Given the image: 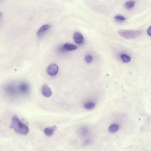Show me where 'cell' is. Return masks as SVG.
<instances>
[{
    "label": "cell",
    "instance_id": "1",
    "mask_svg": "<svg viewBox=\"0 0 151 151\" xmlns=\"http://www.w3.org/2000/svg\"><path fill=\"white\" fill-rule=\"evenodd\" d=\"M12 125L14 130L21 134L26 135L29 132L28 126L22 123L16 115L14 116L12 118Z\"/></svg>",
    "mask_w": 151,
    "mask_h": 151
},
{
    "label": "cell",
    "instance_id": "2",
    "mask_svg": "<svg viewBox=\"0 0 151 151\" xmlns=\"http://www.w3.org/2000/svg\"><path fill=\"white\" fill-rule=\"evenodd\" d=\"M119 34L122 37L127 39L136 38L143 33L142 30H121L118 31Z\"/></svg>",
    "mask_w": 151,
    "mask_h": 151
},
{
    "label": "cell",
    "instance_id": "3",
    "mask_svg": "<svg viewBox=\"0 0 151 151\" xmlns=\"http://www.w3.org/2000/svg\"><path fill=\"white\" fill-rule=\"evenodd\" d=\"M58 71V68L55 64L53 63L50 65L47 68V73L51 76L56 75Z\"/></svg>",
    "mask_w": 151,
    "mask_h": 151
},
{
    "label": "cell",
    "instance_id": "4",
    "mask_svg": "<svg viewBox=\"0 0 151 151\" xmlns=\"http://www.w3.org/2000/svg\"><path fill=\"white\" fill-rule=\"evenodd\" d=\"M41 92L43 95L47 97H50L52 94L51 89L46 84L43 85L41 89Z\"/></svg>",
    "mask_w": 151,
    "mask_h": 151
},
{
    "label": "cell",
    "instance_id": "5",
    "mask_svg": "<svg viewBox=\"0 0 151 151\" xmlns=\"http://www.w3.org/2000/svg\"><path fill=\"white\" fill-rule=\"evenodd\" d=\"M51 27V26L49 24H45L42 26L38 30L37 33V36L39 37H40Z\"/></svg>",
    "mask_w": 151,
    "mask_h": 151
},
{
    "label": "cell",
    "instance_id": "6",
    "mask_svg": "<svg viewBox=\"0 0 151 151\" xmlns=\"http://www.w3.org/2000/svg\"><path fill=\"white\" fill-rule=\"evenodd\" d=\"M73 39L75 42L78 44L82 43L84 41L83 36L80 33L75 32L73 34Z\"/></svg>",
    "mask_w": 151,
    "mask_h": 151
},
{
    "label": "cell",
    "instance_id": "7",
    "mask_svg": "<svg viewBox=\"0 0 151 151\" xmlns=\"http://www.w3.org/2000/svg\"><path fill=\"white\" fill-rule=\"evenodd\" d=\"M56 129V126L47 128L45 129L44 132L47 136L51 137L53 134Z\"/></svg>",
    "mask_w": 151,
    "mask_h": 151
},
{
    "label": "cell",
    "instance_id": "8",
    "mask_svg": "<svg viewBox=\"0 0 151 151\" xmlns=\"http://www.w3.org/2000/svg\"><path fill=\"white\" fill-rule=\"evenodd\" d=\"M64 48L67 51H72L77 49V47L75 45L69 43H66L64 45Z\"/></svg>",
    "mask_w": 151,
    "mask_h": 151
},
{
    "label": "cell",
    "instance_id": "9",
    "mask_svg": "<svg viewBox=\"0 0 151 151\" xmlns=\"http://www.w3.org/2000/svg\"><path fill=\"white\" fill-rule=\"evenodd\" d=\"M119 126L117 124H114L109 127L108 130L111 133H114L117 132L119 129Z\"/></svg>",
    "mask_w": 151,
    "mask_h": 151
},
{
    "label": "cell",
    "instance_id": "10",
    "mask_svg": "<svg viewBox=\"0 0 151 151\" xmlns=\"http://www.w3.org/2000/svg\"><path fill=\"white\" fill-rule=\"evenodd\" d=\"M26 84H23L19 87V89L21 92L23 93H26L29 89V86Z\"/></svg>",
    "mask_w": 151,
    "mask_h": 151
},
{
    "label": "cell",
    "instance_id": "11",
    "mask_svg": "<svg viewBox=\"0 0 151 151\" xmlns=\"http://www.w3.org/2000/svg\"><path fill=\"white\" fill-rule=\"evenodd\" d=\"M120 57L122 61L124 63H127L129 62L130 61V57L126 54H122L121 55Z\"/></svg>",
    "mask_w": 151,
    "mask_h": 151
},
{
    "label": "cell",
    "instance_id": "12",
    "mask_svg": "<svg viewBox=\"0 0 151 151\" xmlns=\"http://www.w3.org/2000/svg\"><path fill=\"white\" fill-rule=\"evenodd\" d=\"M135 2L134 1H127L125 4V6L128 9L132 8L135 5Z\"/></svg>",
    "mask_w": 151,
    "mask_h": 151
},
{
    "label": "cell",
    "instance_id": "13",
    "mask_svg": "<svg viewBox=\"0 0 151 151\" xmlns=\"http://www.w3.org/2000/svg\"><path fill=\"white\" fill-rule=\"evenodd\" d=\"M95 104L92 102H89L86 103L84 105V108L86 109L91 110L94 108Z\"/></svg>",
    "mask_w": 151,
    "mask_h": 151
},
{
    "label": "cell",
    "instance_id": "14",
    "mask_svg": "<svg viewBox=\"0 0 151 151\" xmlns=\"http://www.w3.org/2000/svg\"><path fill=\"white\" fill-rule=\"evenodd\" d=\"M85 60L86 63L89 64L92 62L93 60V58L91 55H87L86 56Z\"/></svg>",
    "mask_w": 151,
    "mask_h": 151
},
{
    "label": "cell",
    "instance_id": "15",
    "mask_svg": "<svg viewBox=\"0 0 151 151\" xmlns=\"http://www.w3.org/2000/svg\"><path fill=\"white\" fill-rule=\"evenodd\" d=\"M115 18L116 20L120 21H124L126 20V19L121 15H117Z\"/></svg>",
    "mask_w": 151,
    "mask_h": 151
},
{
    "label": "cell",
    "instance_id": "16",
    "mask_svg": "<svg viewBox=\"0 0 151 151\" xmlns=\"http://www.w3.org/2000/svg\"><path fill=\"white\" fill-rule=\"evenodd\" d=\"M88 132V130L86 128H83L80 130L79 132L81 135H84L86 134Z\"/></svg>",
    "mask_w": 151,
    "mask_h": 151
},
{
    "label": "cell",
    "instance_id": "17",
    "mask_svg": "<svg viewBox=\"0 0 151 151\" xmlns=\"http://www.w3.org/2000/svg\"><path fill=\"white\" fill-rule=\"evenodd\" d=\"M147 33L148 34L151 36V26L147 30Z\"/></svg>",
    "mask_w": 151,
    "mask_h": 151
}]
</instances>
